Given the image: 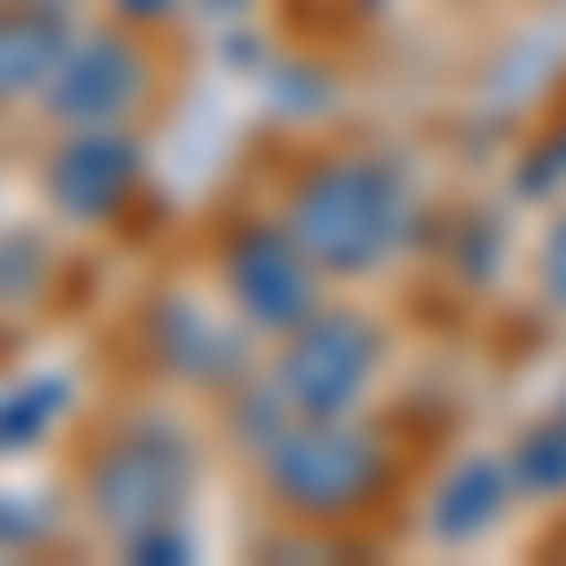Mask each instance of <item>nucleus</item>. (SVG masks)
Instances as JSON below:
<instances>
[{"instance_id":"39448f33","label":"nucleus","mask_w":566,"mask_h":566,"mask_svg":"<svg viewBox=\"0 0 566 566\" xmlns=\"http://www.w3.org/2000/svg\"><path fill=\"white\" fill-rule=\"evenodd\" d=\"M227 295L264 333H295L310 317V250L287 227H250L227 250Z\"/></svg>"},{"instance_id":"0eeeda50","label":"nucleus","mask_w":566,"mask_h":566,"mask_svg":"<svg viewBox=\"0 0 566 566\" xmlns=\"http://www.w3.org/2000/svg\"><path fill=\"white\" fill-rule=\"evenodd\" d=\"M136 91H144V53L129 39H84L61 53V69L45 84V106L61 122H122Z\"/></svg>"},{"instance_id":"423d86ee","label":"nucleus","mask_w":566,"mask_h":566,"mask_svg":"<svg viewBox=\"0 0 566 566\" xmlns=\"http://www.w3.org/2000/svg\"><path fill=\"white\" fill-rule=\"evenodd\" d=\"M136 181V144L114 122H76V136L53 144L45 159V189L69 219H106Z\"/></svg>"},{"instance_id":"1a4fd4ad","label":"nucleus","mask_w":566,"mask_h":566,"mask_svg":"<svg viewBox=\"0 0 566 566\" xmlns=\"http://www.w3.org/2000/svg\"><path fill=\"white\" fill-rule=\"evenodd\" d=\"M53 408H61V378H31V386L0 392V453L8 446H31L53 423Z\"/></svg>"},{"instance_id":"20e7f679","label":"nucleus","mask_w":566,"mask_h":566,"mask_svg":"<svg viewBox=\"0 0 566 566\" xmlns=\"http://www.w3.org/2000/svg\"><path fill=\"white\" fill-rule=\"evenodd\" d=\"M181 476H189V446L175 431H129L114 438L106 453H98V469H91V506H98V522H114L122 536L136 528L167 522V506L181 499Z\"/></svg>"},{"instance_id":"9b49d317","label":"nucleus","mask_w":566,"mask_h":566,"mask_svg":"<svg viewBox=\"0 0 566 566\" xmlns=\"http://www.w3.org/2000/svg\"><path fill=\"white\" fill-rule=\"evenodd\" d=\"M522 476L528 483H566V423H544L522 446Z\"/></svg>"},{"instance_id":"6e6552de","label":"nucleus","mask_w":566,"mask_h":566,"mask_svg":"<svg viewBox=\"0 0 566 566\" xmlns=\"http://www.w3.org/2000/svg\"><path fill=\"white\" fill-rule=\"evenodd\" d=\"M69 53V23H61V0H23L15 15H0V106L45 91L53 69Z\"/></svg>"},{"instance_id":"f257e3e1","label":"nucleus","mask_w":566,"mask_h":566,"mask_svg":"<svg viewBox=\"0 0 566 566\" xmlns=\"http://www.w3.org/2000/svg\"><path fill=\"white\" fill-rule=\"evenodd\" d=\"M400 175L392 167H370V159H340L325 175H310L295 189V212H287V234L310 250V264H333V272H355V264H378L386 242L400 234Z\"/></svg>"},{"instance_id":"7ed1b4c3","label":"nucleus","mask_w":566,"mask_h":566,"mask_svg":"<svg viewBox=\"0 0 566 566\" xmlns=\"http://www.w3.org/2000/svg\"><path fill=\"white\" fill-rule=\"evenodd\" d=\"M272 483L310 514L355 506L378 483V438L355 423H333V416H303L272 438Z\"/></svg>"},{"instance_id":"f8f14e48","label":"nucleus","mask_w":566,"mask_h":566,"mask_svg":"<svg viewBox=\"0 0 566 566\" xmlns=\"http://www.w3.org/2000/svg\"><path fill=\"white\" fill-rule=\"evenodd\" d=\"M122 15H167V0H122Z\"/></svg>"},{"instance_id":"9d476101","label":"nucleus","mask_w":566,"mask_h":566,"mask_svg":"<svg viewBox=\"0 0 566 566\" xmlns=\"http://www.w3.org/2000/svg\"><path fill=\"white\" fill-rule=\"evenodd\" d=\"M499 514V476L491 469H461L446 483V506H438V536H469Z\"/></svg>"},{"instance_id":"f03ea898","label":"nucleus","mask_w":566,"mask_h":566,"mask_svg":"<svg viewBox=\"0 0 566 566\" xmlns=\"http://www.w3.org/2000/svg\"><path fill=\"white\" fill-rule=\"evenodd\" d=\"M370 363H378V333L363 317H348V310L303 317L287 355H280V370H272V400L295 408V416H348Z\"/></svg>"},{"instance_id":"ddd939ff","label":"nucleus","mask_w":566,"mask_h":566,"mask_svg":"<svg viewBox=\"0 0 566 566\" xmlns=\"http://www.w3.org/2000/svg\"><path fill=\"white\" fill-rule=\"evenodd\" d=\"M219 8H234V0H219Z\"/></svg>"}]
</instances>
